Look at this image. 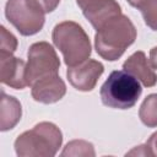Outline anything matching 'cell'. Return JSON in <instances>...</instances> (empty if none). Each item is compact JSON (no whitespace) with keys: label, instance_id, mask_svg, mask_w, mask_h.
<instances>
[{"label":"cell","instance_id":"obj_1","mask_svg":"<svg viewBox=\"0 0 157 157\" xmlns=\"http://www.w3.org/2000/svg\"><path fill=\"white\" fill-rule=\"evenodd\" d=\"M136 36L137 33L134 23L128 16L121 13L96 32V52L103 59L115 61L135 42Z\"/></svg>","mask_w":157,"mask_h":157},{"label":"cell","instance_id":"obj_2","mask_svg":"<svg viewBox=\"0 0 157 157\" xmlns=\"http://www.w3.org/2000/svg\"><path fill=\"white\" fill-rule=\"evenodd\" d=\"M63 144L61 130L50 121H40L15 140L18 157H53Z\"/></svg>","mask_w":157,"mask_h":157},{"label":"cell","instance_id":"obj_3","mask_svg":"<svg viewBox=\"0 0 157 157\" xmlns=\"http://www.w3.org/2000/svg\"><path fill=\"white\" fill-rule=\"evenodd\" d=\"M54 45L60 50L67 67L87 60L92 53L90 38L81 25L74 21L58 23L52 33Z\"/></svg>","mask_w":157,"mask_h":157},{"label":"cell","instance_id":"obj_4","mask_svg":"<svg viewBox=\"0 0 157 157\" xmlns=\"http://www.w3.org/2000/svg\"><path fill=\"white\" fill-rule=\"evenodd\" d=\"M142 93L140 81L125 70L112 71L99 90L101 101L113 109H130Z\"/></svg>","mask_w":157,"mask_h":157},{"label":"cell","instance_id":"obj_5","mask_svg":"<svg viewBox=\"0 0 157 157\" xmlns=\"http://www.w3.org/2000/svg\"><path fill=\"white\" fill-rule=\"evenodd\" d=\"M45 11L39 0H7L5 16L22 36L38 33L45 22Z\"/></svg>","mask_w":157,"mask_h":157},{"label":"cell","instance_id":"obj_6","mask_svg":"<svg viewBox=\"0 0 157 157\" xmlns=\"http://www.w3.org/2000/svg\"><path fill=\"white\" fill-rule=\"evenodd\" d=\"M27 58L26 76L28 86H32L33 82L47 75L58 74L60 69V60L56 52L48 42L33 43L28 49Z\"/></svg>","mask_w":157,"mask_h":157},{"label":"cell","instance_id":"obj_7","mask_svg":"<svg viewBox=\"0 0 157 157\" xmlns=\"http://www.w3.org/2000/svg\"><path fill=\"white\" fill-rule=\"evenodd\" d=\"M104 72V66L102 63L94 59H87L83 63L71 66L66 71V77L70 85L81 92L92 91L102 74Z\"/></svg>","mask_w":157,"mask_h":157},{"label":"cell","instance_id":"obj_8","mask_svg":"<svg viewBox=\"0 0 157 157\" xmlns=\"http://www.w3.org/2000/svg\"><path fill=\"white\" fill-rule=\"evenodd\" d=\"M31 87L32 98L43 104L55 103L66 93V85L58 74L47 75L33 82Z\"/></svg>","mask_w":157,"mask_h":157},{"label":"cell","instance_id":"obj_9","mask_svg":"<svg viewBox=\"0 0 157 157\" xmlns=\"http://www.w3.org/2000/svg\"><path fill=\"white\" fill-rule=\"evenodd\" d=\"M26 64L13 54H0V81L15 90H23L28 86Z\"/></svg>","mask_w":157,"mask_h":157},{"label":"cell","instance_id":"obj_10","mask_svg":"<svg viewBox=\"0 0 157 157\" xmlns=\"http://www.w3.org/2000/svg\"><path fill=\"white\" fill-rule=\"evenodd\" d=\"M83 16L98 31L105 23L121 15V7L115 0H97L82 9Z\"/></svg>","mask_w":157,"mask_h":157},{"label":"cell","instance_id":"obj_11","mask_svg":"<svg viewBox=\"0 0 157 157\" xmlns=\"http://www.w3.org/2000/svg\"><path fill=\"white\" fill-rule=\"evenodd\" d=\"M123 69L136 77L145 87H153L157 83V75L153 66L147 59L146 54L141 50L131 54L123 64Z\"/></svg>","mask_w":157,"mask_h":157},{"label":"cell","instance_id":"obj_12","mask_svg":"<svg viewBox=\"0 0 157 157\" xmlns=\"http://www.w3.org/2000/svg\"><path fill=\"white\" fill-rule=\"evenodd\" d=\"M22 117V107L18 99L9 96L1 90L0 99V130L7 131L13 129Z\"/></svg>","mask_w":157,"mask_h":157},{"label":"cell","instance_id":"obj_13","mask_svg":"<svg viewBox=\"0 0 157 157\" xmlns=\"http://www.w3.org/2000/svg\"><path fill=\"white\" fill-rule=\"evenodd\" d=\"M139 118L147 128L157 126V93H151L142 101L139 109Z\"/></svg>","mask_w":157,"mask_h":157},{"label":"cell","instance_id":"obj_14","mask_svg":"<svg viewBox=\"0 0 157 157\" xmlns=\"http://www.w3.org/2000/svg\"><path fill=\"white\" fill-rule=\"evenodd\" d=\"M61 156H83V157H93L96 156L93 145L85 140H72L66 144L64 147Z\"/></svg>","mask_w":157,"mask_h":157},{"label":"cell","instance_id":"obj_15","mask_svg":"<svg viewBox=\"0 0 157 157\" xmlns=\"http://www.w3.org/2000/svg\"><path fill=\"white\" fill-rule=\"evenodd\" d=\"M146 26L157 31V0H147L140 9Z\"/></svg>","mask_w":157,"mask_h":157},{"label":"cell","instance_id":"obj_16","mask_svg":"<svg viewBox=\"0 0 157 157\" xmlns=\"http://www.w3.org/2000/svg\"><path fill=\"white\" fill-rule=\"evenodd\" d=\"M17 48L16 37L4 26L0 27V54H13Z\"/></svg>","mask_w":157,"mask_h":157},{"label":"cell","instance_id":"obj_17","mask_svg":"<svg viewBox=\"0 0 157 157\" xmlns=\"http://www.w3.org/2000/svg\"><path fill=\"white\" fill-rule=\"evenodd\" d=\"M156 156L157 157V131L153 132L145 145L136 146L134 150L126 153V156Z\"/></svg>","mask_w":157,"mask_h":157},{"label":"cell","instance_id":"obj_18","mask_svg":"<svg viewBox=\"0 0 157 157\" xmlns=\"http://www.w3.org/2000/svg\"><path fill=\"white\" fill-rule=\"evenodd\" d=\"M39 2L42 4L44 11L48 13V12H53L56 9V6L59 5L60 0H39Z\"/></svg>","mask_w":157,"mask_h":157},{"label":"cell","instance_id":"obj_19","mask_svg":"<svg viewBox=\"0 0 157 157\" xmlns=\"http://www.w3.org/2000/svg\"><path fill=\"white\" fill-rule=\"evenodd\" d=\"M150 63L153 69H157V47H153L150 50Z\"/></svg>","mask_w":157,"mask_h":157},{"label":"cell","instance_id":"obj_20","mask_svg":"<svg viewBox=\"0 0 157 157\" xmlns=\"http://www.w3.org/2000/svg\"><path fill=\"white\" fill-rule=\"evenodd\" d=\"M126 1H128V4L131 5L132 7H137V9H140L147 0H126Z\"/></svg>","mask_w":157,"mask_h":157},{"label":"cell","instance_id":"obj_21","mask_svg":"<svg viewBox=\"0 0 157 157\" xmlns=\"http://www.w3.org/2000/svg\"><path fill=\"white\" fill-rule=\"evenodd\" d=\"M93 1H97V0H76V4H77V6L82 10L83 7H86L88 4L93 2Z\"/></svg>","mask_w":157,"mask_h":157}]
</instances>
